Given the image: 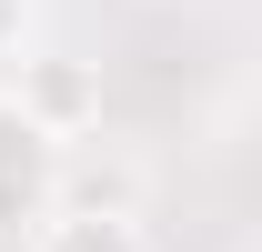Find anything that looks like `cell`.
I'll use <instances>...</instances> for the list:
<instances>
[{
    "instance_id": "1",
    "label": "cell",
    "mask_w": 262,
    "mask_h": 252,
    "mask_svg": "<svg viewBox=\"0 0 262 252\" xmlns=\"http://www.w3.org/2000/svg\"><path fill=\"white\" fill-rule=\"evenodd\" d=\"M51 202H61V141L0 91V242H31Z\"/></svg>"
},
{
    "instance_id": "2",
    "label": "cell",
    "mask_w": 262,
    "mask_h": 252,
    "mask_svg": "<svg viewBox=\"0 0 262 252\" xmlns=\"http://www.w3.org/2000/svg\"><path fill=\"white\" fill-rule=\"evenodd\" d=\"M10 101H20L51 141H71V131L101 111V81H91L81 61H20V91H10Z\"/></svg>"
},
{
    "instance_id": "3",
    "label": "cell",
    "mask_w": 262,
    "mask_h": 252,
    "mask_svg": "<svg viewBox=\"0 0 262 252\" xmlns=\"http://www.w3.org/2000/svg\"><path fill=\"white\" fill-rule=\"evenodd\" d=\"M31 252H151V232L111 202H51L31 222Z\"/></svg>"
},
{
    "instance_id": "4",
    "label": "cell",
    "mask_w": 262,
    "mask_h": 252,
    "mask_svg": "<svg viewBox=\"0 0 262 252\" xmlns=\"http://www.w3.org/2000/svg\"><path fill=\"white\" fill-rule=\"evenodd\" d=\"M20 31H31V0H0V61L20 51Z\"/></svg>"
}]
</instances>
